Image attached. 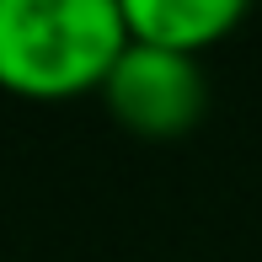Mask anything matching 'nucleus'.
Returning <instances> with one entry per match:
<instances>
[{"mask_svg":"<svg viewBox=\"0 0 262 262\" xmlns=\"http://www.w3.org/2000/svg\"><path fill=\"white\" fill-rule=\"evenodd\" d=\"M128 49L118 0H0V86L32 102L102 91Z\"/></svg>","mask_w":262,"mask_h":262,"instance_id":"f257e3e1","label":"nucleus"},{"mask_svg":"<svg viewBox=\"0 0 262 262\" xmlns=\"http://www.w3.org/2000/svg\"><path fill=\"white\" fill-rule=\"evenodd\" d=\"M102 97L123 128H134L145 139H171L198 123L209 91L198 75V54H177V49L128 38V49L118 54V64L102 80Z\"/></svg>","mask_w":262,"mask_h":262,"instance_id":"f03ea898","label":"nucleus"},{"mask_svg":"<svg viewBox=\"0 0 262 262\" xmlns=\"http://www.w3.org/2000/svg\"><path fill=\"white\" fill-rule=\"evenodd\" d=\"M246 6L252 0H118L128 38L177 54H198L214 38H225Z\"/></svg>","mask_w":262,"mask_h":262,"instance_id":"7ed1b4c3","label":"nucleus"}]
</instances>
